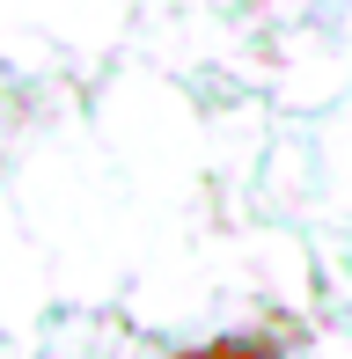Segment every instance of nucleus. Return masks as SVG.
I'll return each instance as SVG.
<instances>
[{"label":"nucleus","instance_id":"obj_1","mask_svg":"<svg viewBox=\"0 0 352 359\" xmlns=\"http://www.w3.org/2000/svg\"><path fill=\"white\" fill-rule=\"evenodd\" d=\"M176 359H279V345L271 337H213V345H191Z\"/></svg>","mask_w":352,"mask_h":359}]
</instances>
